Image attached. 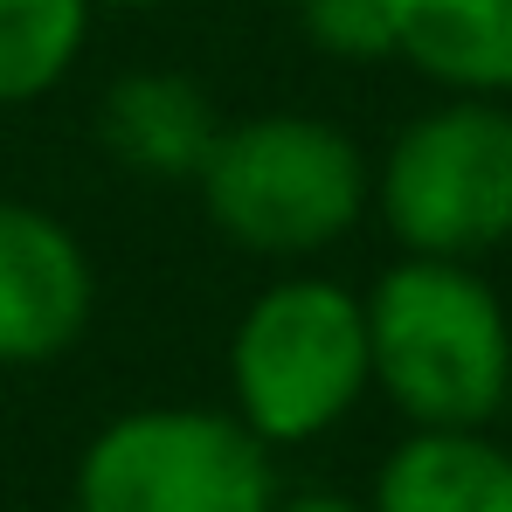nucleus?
I'll use <instances>...</instances> for the list:
<instances>
[{"mask_svg":"<svg viewBox=\"0 0 512 512\" xmlns=\"http://www.w3.org/2000/svg\"><path fill=\"white\" fill-rule=\"evenodd\" d=\"M499 423H506V429H512V388H506V409H499Z\"/></svg>","mask_w":512,"mask_h":512,"instance_id":"nucleus-14","label":"nucleus"},{"mask_svg":"<svg viewBox=\"0 0 512 512\" xmlns=\"http://www.w3.org/2000/svg\"><path fill=\"white\" fill-rule=\"evenodd\" d=\"M90 7H125V14H139V7H160V0H90Z\"/></svg>","mask_w":512,"mask_h":512,"instance_id":"nucleus-13","label":"nucleus"},{"mask_svg":"<svg viewBox=\"0 0 512 512\" xmlns=\"http://www.w3.org/2000/svg\"><path fill=\"white\" fill-rule=\"evenodd\" d=\"M305 42L333 63H395V14L388 0H298Z\"/></svg>","mask_w":512,"mask_h":512,"instance_id":"nucleus-11","label":"nucleus"},{"mask_svg":"<svg viewBox=\"0 0 512 512\" xmlns=\"http://www.w3.org/2000/svg\"><path fill=\"white\" fill-rule=\"evenodd\" d=\"M367 512H512V443L492 429H409L381 457Z\"/></svg>","mask_w":512,"mask_h":512,"instance_id":"nucleus-8","label":"nucleus"},{"mask_svg":"<svg viewBox=\"0 0 512 512\" xmlns=\"http://www.w3.org/2000/svg\"><path fill=\"white\" fill-rule=\"evenodd\" d=\"M395 63L450 97H512V0H388Z\"/></svg>","mask_w":512,"mask_h":512,"instance_id":"nucleus-9","label":"nucleus"},{"mask_svg":"<svg viewBox=\"0 0 512 512\" xmlns=\"http://www.w3.org/2000/svg\"><path fill=\"white\" fill-rule=\"evenodd\" d=\"M270 512H367V506H360V499H340V492H291V499L277 492Z\"/></svg>","mask_w":512,"mask_h":512,"instance_id":"nucleus-12","label":"nucleus"},{"mask_svg":"<svg viewBox=\"0 0 512 512\" xmlns=\"http://www.w3.org/2000/svg\"><path fill=\"white\" fill-rule=\"evenodd\" d=\"M277 450L236 409L153 402L97 429L77 457V512H270Z\"/></svg>","mask_w":512,"mask_h":512,"instance_id":"nucleus-5","label":"nucleus"},{"mask_svg":"<svg viewBox=\"0 0 512 512\" xmlns=\"http://www.w3.org/2000/svg\"><path fill=\"white\" fill-rule=\"evenodd\" d=\"M215 132H222V111L180 70H132L97 104V146L132 180H153V187H167V180L194 187Z\"/></svg>","mask_w":512,"mask_h":512,"instance_id":"nucleus-7","label":"nucleus"},{"mask_svg":"<svg viewBox=\"0 0 512 512\" xmlns=\"http://www.w3.org/2000/svg\"><path fill=\"white\" fill-rule=\"evenodd\" d=\"M97 270L77 229L35 201H0V367H42L84 340Z\"/></svg>","mask_w":512,"mask_h":512,"instance_id":"nucleus-6","label":"nucleus"},{"mask_svg":"<svg viewBox=\"0 0 512 512\" xmlns=\"http://www.w3.org/2000/svg\"><path fill=\"white\" fill-rule=\"evenodd\" d=\"M367 305L374 388L409 429H492L512 388V312L478 263L395 256Z\"/></svg>","mask_w":512,"mask_h":512,"instance_id":"nucleus-1","label":"nucleus"},{"mask_svg":"<svg viewBox=\"0 0 512 512\" xmlns=\"http://www.w3.org/2000/svg\"><path fill=\"white\" fill-rule=\"evenodd\" d=\"M194 194L222 243L291 263L333 250L360 229L374 201V167L333 118L256 111L215 132Z\"/></svg>","mask_w":512,"mask_h":512,"instance_id":"nucleus-2","label":"nucleus"},{"mask_svg":"<svg viewBox=\"0 0 512 512\" xmlns=\"http://www.w3.org/2000/svg\"><path fill=\"white\" fill-rule=\"evenodd\" d=\"M90 0H0V104H35L77 70Z\"/></svg>","mask_w":512,"mask_h":512,"instance_id":"nucleus-10","label":"nucleus"},{"mask_svg":"<svg viewBox=\"0 0 512 512\" xmlns=\"http://www.w3.org/2000/svg\"><path fill=\"white\" fill-rule=\"evenodd\" d=\"M374 388L367 305L333 277L263 284L229 333V409L270 443H319Z\"/></svg>","mask_w":512,"mask_h":512,"instance_id":"nucleus-3","label":"nucleus"},{"mask_svg":"<svg viewBox=\"0 0 512 512\" xmlns=\"http://www.w3.org/2000/svg\"><path fill=\"white\" fill-rule=\"evenodd\" d=\"M402 256H478L512 243V97H450L416 111L374 160L367 201Z\"/></svg>","mask_w":512,"mask_h":512,"instance_id":"nucleus-4","label":"nucleus"}]
</instances>
